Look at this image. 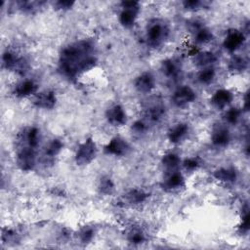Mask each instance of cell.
<instances>
[{
  "label": "cell",
  "instance_id": "obj_1",
  "mask_svg": "<svg viewBox=\"0 0 250 250\" xmlns=\"http://www.w3.org/2000/svg\"><path fill=\"white\" fill-rule=\"evenodd\" d=\"M98 64L97 48L91 39H79L64 45L58 58V72L69 82H75Z\"/></svg>",
  "mask_w": 250,
  "mask_h": 250
},
{
  "label": "cell",
  "instance_id": "obj_2",
  "mask_svg": "<svg viewBox=\"0 0 250 250\" xmlns=\"http://www.w3.org/2000/svg\"><path fill=\"white\" fill-rule=\"evenodd\" d=\"M170 34L168 24L159 19L152 20L146 26L145 40L151 49H158L165 44Z\"/></svg>",
  "mask_w": 250,
  "mask_h": 250
},
{
  "label": "cell",
  "instance_id": "obj_3",
  "mask_svg": "<svg viewBox=\"0 0 250 250\" xmlns=\"http://www.w3.org/2000/svg\"><path fill=\"white\" fill-rule=\"evenodd\" d=\"M39 161L38 151L27 146L17 145L15 162L17 167L22 172H31L35 169Z\"/></svg>",
  "mask_w": 250,
  "mask_h": 250
},
{
  "label": "cell",
  "instance_id": "obj_4",
  "mask_svg": "<svg viewBox=\"0 0 250 250\" xmlns=\"http://www.w3.org/2000/svg\"><path fill=\"white\" fill-rule=\"evenodd\" d=\"M1 66L2 68L13 71L19 75H24L29 68L26 59L11 49H6L2 53Z\"/></svg>",
  "mask_w": 250,
  "mask_h": 250
},
{
  "label": "cell",
  "instance_id": "obj_5",
  "mask_svg": "<svg viewBox=\"0 0 250 250\" xmlns=\"http://www.w3.org/2000/svg\"><path fill=\"white\" fill-rule=\"evenodd\" d=\"M99 152L97 144L92 137L86 138L81 142L74 153V162L78 167L90 165L97 157Z\"/></svg>",
  "mask_w": 250,
  "mask_h": 250
},
{
  "label": "cell",
  "instance_id": "obj_6",
  "mask_svg": "<svg viewBox=\"0 0 250 250\" xmlns=\"http://www.w3.org/2000/svg\"><path fill=\"white\" fill-rule=\"evenodd\" d=\"M118 21L124 28H131L135 25L141 12V3L139 1H121Z\"/></svg>",
  "mask_w": 250,
  "mask_h": 250
},
{
  "label": "cell",
  "instance_id": "obj_7",
  "mask_svg": "<svg viewBox=\"0 0 250 250\" xmlns=\"http://www.w3.org/2000/svg\"><path fill=\"white\" fill-rule=\"evenodd\" d=\"M186 178L180 169L164 171V175L160 182V188L169 193L181 191L186 188Z\"/></svg>",
  "mask_w": 250,
  "mask_h": 250
},
{
  "label": "cell",
  "instance_id": "obj_8",
  "mask_svg": "<svg viewBox=\"0 0 250 250\" xmlns=\"http://www.w3.org/2000/svg\"><path fill=\"white\" fill-rule=\"evenodd\" d=\"M197 99V94L189 85H179L171 96V103L179 108H185L193 104Z\"/></svg>",
  "mask_w": 250,
  "mask_h": 250
},
{
  "label": "cell",
  "instance_id": "obj_9",
  "mask_svg": "<svg viewBox=\"0 0 250 250\" xmlns=\"http://www.w3.org/2000/svg\"><path fill=\"white\" fill-rule=\"evenodd\" d=\"M132 150L129 142L122 136L116 135L112 137L104 146V153L113 157H125Z\"/></svg>",
  "mask_w": 250,
  "mask_h": 250
},
{
  "label": "cell",
  "instance_id": "obj_10",
  "mask_svg": "<svg viewBox=\"0 0 250 250\" xmlns=\"http://www.w3.org/2000/svg\"><path fill=\"white\" fill-rule=\"evenodd\" d=\"M42 141V134L37 126H27L23 128L17 137V145L27 146L38 149Z\"/></svg>",
  "mask_w": 250,
  "mask_h": 250
},
{
  "label": "cell",
  "instance_id": "obj_11",
  "mask_svg": "<svg viewBox=\"0 0 250 250\" xmlns=\"http://www.w3.org/2000/svg\"><path fill=\"white\" fill-rule=\"evenodd\" d=\"M188 28L192 35L194 43L198 45L207 44L214 39V33L212 32V30L198 20L189 21L188 24Z\"/></svg>",
  "mask_w": 250,
  "mask_h": 250
},
{
  "label": "cell",
  "instance_id": "obj_12",
  "mask_svg": "<svg viewBox=\"0 0 250 250\" xmlns=\"http://www.w3.org/2000/svg\"><path fill=\"white\" fill-rule=\"evenodd\" d=\"M63 149V143L62 140L58 138H53L49 140L43 146L41 150V157L39 160L43 162V164H53L56 159L59 157L61 152Z\"/></svg>",
  "mask_w": 250,
  "mask_h": 250
},
{
  "label": "cell",
  "instance_id": "obj_13",
  "mask_svg": "<svg viewBox=\"0 0 250 250\" xmlns=\"http://www.w3.org/2000/svg\"><path fill=\"white\" fill-rule=\"evenodd\" d=\"M210 142L215 147H227L231 142V133L225 123H218L212 127L210 133Z\"/></svg>",
  "mask_w": 250,
  "mask_h": 250
},
{
  "label": "cell",
  "instance_id": "obj_14",
  "mask_svg": "<svg viewBox=\"0 0 250 250\" xmlns=\"http://www.w3.org/2000/svg\"><path fill=\"white\" fill-rule=\"evenodd\" d=\"M104 118L110 126L116 128L126 125L128 121L127 112L120 104H110L104 111Z\"/></svg>",
  "mask_w": 250,
  "mask_h": 250
},
{
  "label": "cell",
  "instance_id": "obj_15",
  "mask_svg": "<svg viewBox=\"0 0 250 250\" xmlns=\"http://www.w3.org/2000/svg\"><path fill=\"white\" fill-rule=\"evenodd\" d=\"M246 42V35L244 31L232 28L228 30L224 40L223 47L229 54H235Z\"/></svg>",
  "mask_w": 250,
  "mask_h": 250
},
{
  "label": "cell",
  "instance_id": "obj_16",
  "mask_svg": "<svg viewBox=\"0 0 250 250\" xmlns=\"http://www.w3.org/2000/svg\"><path fill=\"white\" fill-rule=\"evenodd\" d=\"M181 62L175 58H167L160 63V72L170 82H176L182 75Z\"/></svg>",
  "mask_w": 250,
  "mask_h": 250
},
{
  "label": "cell",
  "instance_id": "obj_17",
  "mask_svg": "<svg viewBox=\"0 0 250 250\" xmlns=\"http://www.w3.org/2000/svg\"><path fill=\"white\" fill-rule=\"evenodd\" d=\"M58 103V98L56 92L50 89L39 91L32 98V104L38 109L51 110L53 109Z\"/></svg>",
  "mask_w": 250,
  "mask_h": 250
},
{
  "label": "cell",
  "instance_id": "obj_18",
  "mask_svg": "<svg viewBox=\"0 0 250 250\" xmlns=\"http://www.w3.org/2000/svg\"><path fill=\"white\" fill-rule=\"evenodd\" d=\"M38 84L30 78H24L19 81L12 90L13 95L17 99L33 98L38 93Z\"/></svg>",
  "mask_w": 250,
  "mask_h": 250
},
{
  "label": "cell",
  "instance_id": "obj_19",
  "mask_svg": "<svg viewBox=\"0 0 250 250\" xmlns=\"http://www.w3.org/2000/svg\"><path fill=\"white\" fill-rule=\"evenodd\" d=\"M133 86L141 94H149L155 89L156 80L150 71H143L135 77Z\"/></svg>",
  "mask_w": 250,
  "mask_h": 250
},
{
  "label": "cell",
  "instance_id": "obj_20",
  "mask_svg": "<svg viewBox=\"0 0 250 250\" xmlns=\"http://www.w3.org/2000/svg\"><path fill=\"white\" fill-rule=\"evenodd\" d=\"M233 93L226 88H220L216 90L210 98L211 105L217 110L224 111L229 106H230L233 101Z\"/></svg>",
  "mask_w": 250,
  "mask_h": 250
},
{
  "label": "cell",
  "instance_id": "obj_21",
  "mask_svg": "<svg viewBox=\"0 0 250 250\" xmlns=\"http://www.w3.org/2000/svg\"><path fill=\"white\" fill-rule=\"evenodd\" d=\"M190 127L187 122H177L167 130V139L173 145L182 144L189 135Z\"/></svg>",
  "mask_w": 250,
  "mask_h": 250
},
{
  "label": "cell",
  "instance_id": "obj_22",
  "mask_svg": "<svg viewBox=\"0 0 250 250\" xmlns=\"http://www.w3.org/2000/svg\"><path fill=\"white\" fill-rule=\"evenodd\" d=\"M166 113V108L161 103H153L145 107L143 119L148 124H156L160 122Z\"/></svg>",
  "mask_w": 250,
  "mask_h": 250
},
{
  "label": "cell",
  "instance_id": "obj_23",
  "mask_svg": "<svg viewBox=\"0 0 250 250\" xmlns=\"http://www.w3.org/2000/svg\"><path fill=\"white\" fill-rule=\"evenodd\" d=\"M149 196V193L140 188H132L122 195V201L125 205L138 206L145 203Z\"/></svg>",
  "mask_w": 250,
  "mask_h": 250
},
{
  "label": "cell",
  "instance_id": "obj_24",
  "mask_svg": "<svg viewBox=\"0 0 250 250\" xmlns=\"http://www.w3.org/2000/svg\"><path fill=\"white\" fill-rule=\"evenodd\" d=\"M213 177L224 184H233L237 181L238 172L233 166H222L213 172Z\"/></svg>",
  "mask_w": 250,
  "mask_h": 250
},
{
  "label": "cell",
  "instance_id": "obj_25",
  "mask_svg": "<svg viewBox=\"0 0 250 250\" xmlns=\"http://www.w3.org/2000/svg\"><path fill=\"white\" fill-rule=\"evenodd\" d=\"M191 59L193 64L199 69L213 66L218 60L216 54L211 51H199L193 57H191Z\"/></svg>",
  "mask_w": 250,
  "mask_h": 250
},
{
  "label": "cell",
  "instance_id": "obj_26",
  "mask_svg": "<svg viewBox=\"0 0 250 250\" xmlns=\"http://www.w3.org/2000/svg\"><path fill=\"white\" fill-rule=\"evenodd\" d=\"M126 240L132 245H141L146 241L145 230L138 225H132L125 232Z\"/></svg>",
  "mask_w": 250,
  "mask_h": 250
},
{
  "label": "cell",
  "instance_id": "obj_27",
  "mask_svg": "<svg viewBox=\"0 0 250 250\" xmlns=\"http://www.w3.org/2000/svg\"><path fill=\"white\" fill-rule=\"evenodd\" d=\"M227 68L232 74H240L248 68V60L243 56L233 54L228 62Z\"/></svg>",
  "mask_w": 250,
  "mask_h": 250
},
{
  "label": "cell",
  "instance_id": "obj_28",
  "mask_svg": "<svg viewBox=\"0 0 250 250\" xmlns=\"http://www.w3.org/2000/svg\"><path fill=\"white\" fill-rule=\"evenodd\" d=\"M97 190L101 195L108 196L115 192V183L109 175H102L97 182Z\"/></svg>",
  "mask_w": 250,
  "mask_h": 250
},
{
  "label": "cell",
  "instance_id": "obj_29",
  "mask_svg": "<svg viewBox=\"0 0 250 250\" xmlns=\"http://www.w3.org/2000/svg\"><path fill=\"white\" fill-rule=\"evenodd\" d=\"M160 162L165 171L175 170V169H180L181 163H182V158L180 157V155L178 153L169 151V152L164 153L161 156Z\"/></svg>",
  "mask_w": 250,
  "mask_h": 250
},
{
  "label": "cell",
  "instance_id": "obj_30",
  "mask_svg": "<svg viewBox=\"0 0 250 250\" xmlns=\"http://www.w3.org/2000/svg\"><path fill=\"white\" fill-rule=\"evenodd\" d=\"M243 112L240 107L236 106H229L227 109L223 111V120L226 125H236L242 116Z\"/></svg>",
  "mask_w": 250,
  "mask_h": 250
},
{
  "label": "cell",
  "instance_id": "obj_31",
  "mask_svg": "<svg viewBox=\"0 0 250 250\" xmlns=\"http://www.w3.org/2000/svg\"><path fill=\"white\" fill-rule=\"evenodd\" d=\"M96 235V228L90 225H86L81 227L76 232L75 236L79 243L81 244H89L93 241Z\"/></svg>",
  "mask_w": 250,
  "mask_h": 250
},
{
  "label": "cell",
  "instance_id": "obj_32",
  "mask_svg": "<svg viewBox=\"0 0 250 250\" xmlns=\"http://www.w3.org/2000/svg\"><path fill=\"white\" fill-rule=\"evenodd\" d=\"M216 78V70L214 66L200 68L196 74V80L201 85H210Z\"/></svg>",
  "mask_w": 250,
  "mask_h": 250
},
{
  "label": "cell",
  "instance_id": "obj_33",
  "mask_svg": "<svg viewBox=\"0 0 250 250\" xmlns=\"http://www.w3.org/2000/svg\"><path fill=\"white\" fill-rule=\"evenodd\" d=\"M202 165V161L198 156H190V157H186L185 159L182 160L181 166L183 169L188 172V173H193L197 171Z\"/></svg>",
  "mask_w": 250,
  "mask_h": 250
},
{
  "label": "cell",
  "instance_id": "obj_34",
  "mask_svg": "<svg viewBox=\"0 0 250 250\" xmlns=\"http://www.w3.org/2000/svg\"><path fill=\"white\" fill-rule=\"evenodd\" d=\"M20 239H21V236L16 229H14L12 228H8V227L2 229L1 240L3 243L12 244V243L19 242Z\"/></svg>",
  "mask_w": 250,
  "mask_h": 250
},
{
  "label": "cell",
  "instance_id": "obj_35",
  "mask_svg": "<svg viewBox=\"0 0 250 250\" xmlns=\"http://www.w3.org/2000/svg\"><path fill=\"white\" fill-rule=\"evenodd\" d=\"M250 219H249V207L246 204L245 208L243 209V214L241 216V220L240 223L237 227V231L242 235V234H246L248 233L249 229H250Z\"/></svg>",
  "mask_w": 250,
  "mask_h": 250
},
{
  "label": "cell",
  "instance_id": "obj_36",
  "mask_svg": "<svg viewBox=\"0 0 250 250\" xmlns=\"http://www.w3.org/2000/svg\"><path fill=\"white\" fill-rule=\"evenodd\" d=\"M148 124L143 119H137L133 122V124L131 125V131H132V134L135 135V136H143L146 134V132L147 131L148 129Z\"/></svg>",
  "mask_w": 250,
  "mask_h": 250
},
{
  "label": "cell",
  "instance_id": "obj_37",
  "mask_svg": "<svg viewBox=\"0 0 250 250\" xmlns=\"http://www.w3.org/2000/svg\"><path fill=\"white\" fill-rule=\"evenodd\" d=\"M74 5H75V1H70V0H58L53 3L54 9L59 12H67L71 10Z\"/></svg>",
  "mask_w": 250,
  "mask_h": 250
},
{
  "label": "cell",
  "instance_id": "obj_38",
  "mask_svg": "<svg viewBox=\"0 0 250 250\" xmlns=\"http://www.w3.org/2000/svg\"><path fill=\"white\" fill-rule=\"evenodd\" d=\"M182 5L184 9L187 11L195 12L202 9V6H204V3L199 0H185L182 2Z\"/></svg>",
  "mask_w": 250,
  "mask_h": 250
},
{
  "label": "cell",
  "instance_id": "obj_39",
  "mask_svg": "<svg viewBox=\"0 0 250 250\" xmlns=\"http://www.w3.org/2000/svg\"><path fill=\"white\" fill-rule=\"evenodd\" d=\"M250 99H249V92L246 91L244 93V96H243V102H242V106L240 107L242 112H247L249 110V106H250Z\"/></svg>",
  "mask_w": 250,
  "mask_h": 250
}]
</instances>
